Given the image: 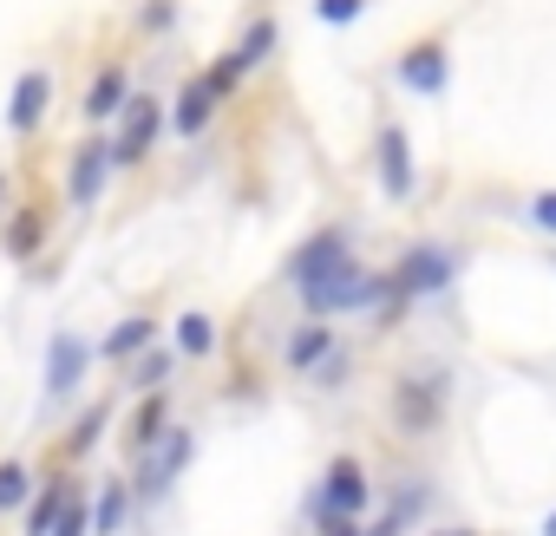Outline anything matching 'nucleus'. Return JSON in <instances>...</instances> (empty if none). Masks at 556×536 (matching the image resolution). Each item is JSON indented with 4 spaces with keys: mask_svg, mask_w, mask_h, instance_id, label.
<instances>
[{
    "mask_svg": "<svg viewBox=\"0 0 556 536\" xmlns=\"http://www.w3.org/2000/svg\"><path fill=\"white\" fill-rule=\"evenodd\" d=\"M177 367H184V354H177V347H144V354L125 367V386H131V393H164Z\"/></svg>",
    "mask_w": 556,
    "mask_h": 536,
    "instance_id": "22",
    "label": "nucleus"
},
{
    "mask_svg": "<svg viewBox=\"0 0 556 536\" xmlns=\"http://www.w3.org/2000/svg\"><path fill=\"white\" fill-rule=\"evenodd\" d=\"M144 347H157V321H151V315H125V321H112V334L99 341V360H105V367H131Z\"/></svg>",
    "mask_w": 556,
    "mask_h": 536,
    "instance_id": "18",
    "label": "nucleus"
},
{
    "mask_svg": "<svg viewBox=\"0 0 556 536\" xmlns=\"http://www.w3.org/2000/svg\"><path fill=\"white\" fill-rule=\"evenodd\" d=\"M131 105V73H125V60H105L92 79H86V99H79V112L92 118V125H105V118H118Z\"/></svg>",
    "mask_w": 556,
    "mask_h": 536,
    "instance_id": "14",
    "label": "nucleus"
},
{
    "mask_svg": "<svg viewBox=\"0 0 556 536\" xmlns=\"http://www.w3.org/2000/svg\"><path fill=\"white\" fill-rule=\"evenodd\" d=\"M374 177H380V196L387 203H406L413 196V138L393 118L374 131Z\"/></svg>",
    "mask_w": 556,
    "mask_h": 536,
    "instance_id": "9",
    "label": "nucleus"
},
{
    "mask_svg": "<svg viewBox=\"0 0 556 536\" xmlns=\"http://www.w3.org/2000/svg\"><path fill=\"white\" fill-rule=\"evenodd\" d=\"M367 497H374V484H367L361 458H334V464L321 471L315 497H308V516H315V529L328 536V529H348V523L367 510Z\"/></svg>",
    "mask_w": 556,
    "mask_h": 536,
    "instance_id": "3",
    "label": "nucleus"
},
{
    "mask_svg": "<svg viewBox=\"0 0 556 536\" xmlns=\"http://www.w3.org/2000/svg\"><path fill=\"white\" fill-rule=\"evenodd\" d=\"M190 458H197V432H190V425H170L151 451H138V458H131V464H138V471H131L138 510H144V503H157V497H164V490L190 471Z\"/></svg>",
    "mask_w": 556,
    "mask_h": 536,
    "instance_id": "4",
    "label": "nucleus"
},
{
    "mask_svg": "<svg viewBox=\"0 0 556 536\" xmlns=\"http://www.w3.org/2000/svg\"><path fill=\"white\" fill-rule=\"evenodd\" d=\"M53 536H92V503H86V490L66 503V516L53 523Z\"/></svg>",
    "mask_w": 556,
    "mask_h": 536,
    "instance_id": "28",
    "label": "nucleus"
},
{
    "mask_svg": "<svg viewBox=\"0 0 556 536\" xmlns=\"http://www.w3.org/2000/svg\"><path fill=\"white\" fill-rule=\"evenodd\" d=\"M203 79H210V86H216V99L229 105V99L242 92V79H249V66H242L236 53H223V60H210V66H203Z\"/></svg>",
    "mask_w": 556,
    "mask_h": 536,
    "instance_id": "26",
    "label": "nucleus"
},
{
    "mask_svg": "<svg viewBox=\"0 0 556 536\" xmlns=\"http://www.w3.org/2000/svg\"><path fill=\"white\" fill-rule=\"evenodd\" d=\"M73 497H79V477L60 464V471L34 490V503H27V516H21V536H53V523L66 516V503H73Z\"/></svg>",
    "mask_w": 556,
    "mask_h": 536,
    "instance_id": "15",
    "label": "nucleus"
},
{
    "mask_svg": "<svg viewBox=\"0 0 556 536\" xmlns=\"http://www.w3.org/2000/svg\"><path fill=\"white\" fill-rule=\"evenodd\" d=\"M112 138H79L73 144V157H66V209H92V203H105V183H112Z\"/></svg>",
    "mask_w": 556,
    "mask_h": 536,
    "instance_id": "8",
    "label": "nucleus"
},
{
    "mask_svg": "<svg viewBox=\"0 0 556 536\" xmlns=\"http://www.w3.org/2000/svg\"><path fill=\"white\" fill-rule=\"evenodd\" d=\"M170 341H177L184 360H210V354H216V321H210L203 308H184L177 328H170Z\"/></svg>",
    "mask_w": 556,
    "mask_h": 536,
    "instance_id": "23",
    "label": "nucleus"
},
{
    "mask_svg": "<svg viewBox=\"0 0 556 536\" xmlns=\"http://www.w3.org/2000/svg\"><path fill=\"white\" fill-rule=\"evenodd\" d=\"M131 516H138V490H131V477H125V471L99 477V490H92V536H118Z\"/></svg>",
    "mask_w": 556,
    "mask_h": 536,
    "instance_id": "17",
    "label": "nucleus"
},
{
    "mask_svg": "<svg viewBox=\"0 0 556 536\" xmlns=\"http://www.w3.org/2000/svg\"><path fill=\"white\" fill-rule=\"evenodd\" d=\"M334 347H341V341H334V328L308 315V321H302V328L282 341V367H289V373H315V367H321Z\"/></svg>",
    "mask_w": 556,
    "mask_h": 536,
    "instance_id": "19",
    "label": "nucleus"
},
{
    "mask_svg": "<svg viewBox=\"0 0 556 536\" xmlns=\"http://www.w3.org/2000/svg\"><path fill=\"white\" fill-rule=\"evenodd\" d=\"M530 222L556 235V190H536V196H530Z\"/></svg>",
    "mask_w": 556,
    "mask_h": 536,
    "instance_id": "30",
    "label": "nucleus"
},
{
    "mask_svg": "<svg viewBox=\"0 0 556 536\" xmlns=\"http://www.w3.org/2000/svg\"><path fill=\"white\" fill-rule=\"evenodd\" d=\"M445 425V373H400L393 380V432L406 438H432Z\"/></svg>",
    "mask_w": 556,
    "mask_h": 536,
    "instance_id": "5",
    "label": "nucleus"
},
{
    "mask_svg": "<svg viewBox=\"0 0 556 536\" xmlns=\"http://www.w3.org/2000/svg\"><path fill=\"white\" fill-rule=\"evenodd\" d=\"M543 536H556V510H549V523H543Z\"/></svg>",
    "mask_w": 556,
    "mask_h": 536,
    "instance_id": "33",
    "label": "nucleus"
},
{
    "mask_svg": "<svg viewBox=\"0 0 556 536\" xmlns=\"http://www.w3.org/2000/svg\"><path fill=\"white\" fill-rule=\"evenodd\" d=\"M275 47H282V27H275V21L262 14V21H249V27H242V40H236L229 53H236V60H242L249 73H255V66H262V60H268Z\"/></svg>",
    "mask_w": 556,
    "mask_h": 536,
    "instance_id": "25",
    "label": "nucleus"
},
{
    "mask_svg": "<svg viewBox=\"0 0 556 536\" xmlns=\"http://www.w3.org/2000/svg\"><path fill=\"white\" fill-rule=\"evenodd\" d=\"M387 302H393V282H387V276H374L361 255H348L341 268H328V276H315V282L302 289V308H308L315 321L367 315V308H387Z\"/></svg>",
    "mask_w": 556,
    "mask_h": 536,
    "instance_id": "1",
    "label": "nucleus"
},
{
    "mask_svg": "<svg viewBox=\"0 0 556 536\" xmlns=\"http://www.w3.org/2000/svg\"><path fill=\"white\" fill-rule=\"evenodd\" d=\"M216 105H223V99H216V86H210L203 73H197V79H184V86H177V99H170V131H177V138H203V131H210V118H216Z\"/></svg>",
    "mask_w": 556,
    "mask_h": 536,
    "instance_id": "16",
    "label": "nucleus"
},
{
    "mask_svg": "<svg viewBox=\"0 0 556 536\" xmlns=\"http://www.w3.org/2000/svg\"><path fill=\"white\" fill-rule=\"evenodd\" d=\"M164 432H170V399H164V393H138V406L125 412V451H131V458L151 451Z\"/></svg>",
    "mask_w": 556,
    "mask_h": 536,
    "instance_id": "20",
    "label": "nucleus"
},
{
    "mask_svg": "<svg viewBox=\"0 0 556 536\" xmlns=\"http://www.w3.org/2000/svg\"><path fill=\"white\" fill-rule=\"evenodd\" d=\"M393 79H400L413 99H439V92L452 86V53H445V40H413V47L400 53Z\"/></svg>",
    "mask_w": 556,
    "mask_h": 536,
    "instance_id": "10",
    "label": "nucleus"
},
{
    "mask_svg": "<svg viewBox=\"0 0 556 536\" xmlns=\"http://www.w3.org/2000/svg\"><path fill=\"white\" fill-rule=\"evenodd\" d=\"M367 14V0H315V21L321 27H354Z\"/></svg>",
    "mask_w": 556,
    "mask_h": 536,
    "instance_id": "27",
    "label": "nucleus"
},
{
    "mask_svg": "<svg viewBox=\"0 0 556 536\" xmlns=\"http://www.w3.org/2000/svg\"><path fill=\"white\" fill-rule=\"evenodd\" d=\"M458 276V255L445 248V242H413L393 268H387V282H393V302L380 308V321H400L413 302H426V295H439L445 282Z\"/></svg>",
    "mask_w": 556,
    "mask_h": 536,
    "instance_id": "2",
    "label": "nucleus"
},
{
    "mask_svg": "<svg viewBox=\"0 0 556 536\" xmlns=\"http://www.w3.org/2000/svg\"><path fill=\"white\" fill-rule=\"evenodd\" d=\"M105 425H112V406H105V399H92V406H86V412L66 425V438H60V458H66V464L92 458V451H99V438H105Z\"/></svg>",
    "mask_w": 556,
    "mask_h": 536,
    "instance_id": "21",
    "label": "nucleus"
},
{
    "mask_svg": "<svg viewBox=\"0 0 556 536\" xmlns=\"http://www.w3.org/2000/svg\"><path fill=\"white\" fill-rule=\"evenodd\" d=\"M99 367V341H86L79 328H53V341H47V406H66L79 386H86V373Z\"/></svg>",
    "mask_w": 556,
    "mask_h": 536,
    "instance_id": "7",
    "label": "nucleus"
},
{
    "mask_svg": "<svg viewBox=\"0 0 556 536\" xmlns=\"http://www.w3.org/2000/svg\"><path fill=\"white\" fill-rule=\"evenodd\" d=\"M47 112H53V73L47 66H27L14 79V92H8V131L14 138H34L47 125Z\"/></svg>",
    "mask_w": 556,
    "mask_h": 536,
    "instance_id": "11",
    "label": "nucleus"
},
{
    "mask_svg": "<svg viewBox=\"0 0 556 536\" xmlns=\"http://www.w3.org/2000/svg\"><path fill=\"white\" fill-rule=\"evenodd\" d=\"M47 235H53V203H14V216H8V229H0V248H8V261H34L40 248H47Z\"/></svg>",
    "mask_w": 556,
    "mask_h": 536,
    "instance_id": "13",
    "label": "nucleus"
},
{
    "mask_svg": "<svg viewBox=\"0 0 556 536\" xmlns=\"http://www.w3.org/2000/svg\"><path fill=\"white\" fill-rule=\"evenodd\" d=\"M354 255V242H348V229H315L295 255H289V268H282V276L295 282V289H308L315 276H328V268H341Z\"/></svg>",
    "mask_w": 556,
    "mask_h": 536,
    "instance_id": "12",
    "label": "nucleus"
},
{
    "mask_svg": "<svg viewBox=\"0 0 556 536\" xmlns=\"http://www.w3.org/2000/svg\"><path fill=\"white\" fill-rule=\"evenodd\" d=\"M34 464L27 458H0V516H21L27 503H34Z\"/></svg>",
    "mask_w": 556,
    "mask_h": 536,
    "instance_id": "24",
    "label": "nucleus"
},
{
    "mask_svg": "<svg viewBox=\"0 0 556 536\" xmlns=\"http://www.w3.org/2000/svg\"><path fill=\"white\" fill-rule=\"evenodd\" d=\"M8 196H14V177H8V170H0V216H8Z\"/></svg>",
    "mask_w": 556,
    "mask_h": 536,
    "instance_id": "31",
    "label": "nucleus"
},
{
    "mask_svg": "<svg viewBox=\"0 0 556 536\" xmlns=\"http://www.w3.org/2000/svg\"><path fill=\"white\" fill-rule=\"evenodd\" d=\"M164 125H170L164 99H157V92H131V105L118 112V131H112V164H118V170H138V164L157 151Z\"/></svg>",
    "mask_w": 556,
    "mask_h": 536,
    "instance_id": "6",
    "label": "nucleus"
},
{
    "mask_svg": "<svg viewBox=\"0 0 556 536\" xmlns=\"http://www.w3.org/2000/svg\"><path fill=\"white\" fill-rule=\"evenodd\" d=\"M432 536H478V529H432Z\"/></svg>",
    "mask_w": 556,
    "mask_h": 536,
    "instance_id": "32",
    "label": "nucleus"
},
{
    "mask_svg": "<svg viewBox=\"0 0 556 536\" xmlns=\"http://www.w3.org/2000/svg\"><path fill=\"white\" fill-rule=\"evenodd\" d=\"M170 21H177V0H144L138 8V34H170Z\"/></svg>",
    "mask_w": 556,
    "mask_h": 536,
    "instance_id": "29",
    "label": "nucleus"
}]
</instances>
